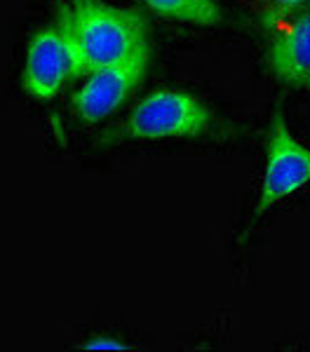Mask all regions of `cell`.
I'll return each mask as SVG.
<instances>
[{"mask_svg":"<svg viewBox=\"0 0 310 352\" xmlns=\"http://www.w3.org/2000/svg\"><path fill=\"white\" fill-rule=\"evenodd\" d=\"M310 184V146L301 144L289 132L280 111L275 113L268 134L266 167H263L261 188L254 217H261L266 209L278 204L285 197L294 195Z\"/></svg>","mask_w":310,"mask_h":352,"instance_id":"5","label":"cell"},{"mask_svg":"<svg viewBox=\"0 0 310 352\" xmlns=\"http://www.w3.org/2000/svg\"><path fill=\"white\" fill-rule=\"evenodd\" d=\"M151 45H144L127 59L87 73V80L73 92L71 106L78 120L97 124L113 116L144 82L148 73Z\"/></svg>","mask_w":310,"mask_h":352,"instance_id":"4","label":"cell"},{"mask_svg":"<svg viewBox=\"0 0 310 352\" xmlns=\"http://www.w3.org/2000/svg\"><path fill=\"white\" fill-rule=\"evenodd\" d=\"M56 24L76 47L85 76L127 59L148 45V21L144 14L101 0H73L59 10Z\"/></svg>","mask_w":310,"mask_h":352,"instance_id":"1","label":"cell"},{"mask_svg":"<svg viewBox=\"0 0 310 352\" xmlns=\"http://www.w3.org/2000/svg\"><path fill=\"white\" fill-rule=\"evenodd\" d=\"M151 12L162 19L193 26H219L223 21L221 5L217 0H141Z\"/></svg>","mask_w":310,"mask_h":352,"instance_id":"7","label":"cell"},{"mask_svg":"<svg viewBox=\"0 0 310 352\" xmlns=\"http://www.w3.org/2000/svg\"><path fill=\"white\" fill-rule=\"evenodd\" d=\"M217 118L210 106L186 89H155L146 94L115 129L120 141H165L212 136Z\"/></svg>","mask_w":310,"mask_h":352,"instance_id":"2","label":"cell"},{"mask_svg":"<svg viewBox=\"0 0 310 352\" xmlns=\"http://www.w3.org/2000/svg\"><path fill=\"white\" fill-rule=\"evenodd\" d=\"M240 3L247 5L252 12L261 14L263 19L285 21L296 16L298 12H303L310 0H240Z\"/></svg>","mask_w":310,"mask_h":352,"instance_id":"8","label":"cell"},{"mask_svg":"<svg viewBox=\"0 0 310 352\" xmlns=\"http://www.w3.org/2000/svg\"><path fill=\"white\" fill-rule=\"evenodd\" d=\"M266 56L280 82L310 89V10L291 16L289 26L270 41Z\"/></svg>","mask_w":310,"mask_h":352,"instance_id":"6","label":"cell"},{"mask_svg":"<svg viewBox=\"0 0 310 352\" xmlns=\"http://www.w3.org/2000/svg\"><path fill=\"white\" fill-rule=\"evenodd\" d=\"M85 76L80 56L59 24L38 28L26 45L21 66V89L36 101H49L66 85Z\"/></svg>","mask_w":310,"mask_h":352,"instance_id":"3","label":"cell"},{"mask_svg":"<svg viewBox=\"0 0 310 352\" xmlns=\"http://www.w3.org/2000/svg\"><path fill=\"white\" fill-rule=\"evenodd\" d=\"M80 350H132V345H127L125 340L111 333H97V336H89L85 343L78 345Z\"/></svg>","mask_w":310,"mask_h":352,"instance_id":"9","label":"cell"}]
</instances>
